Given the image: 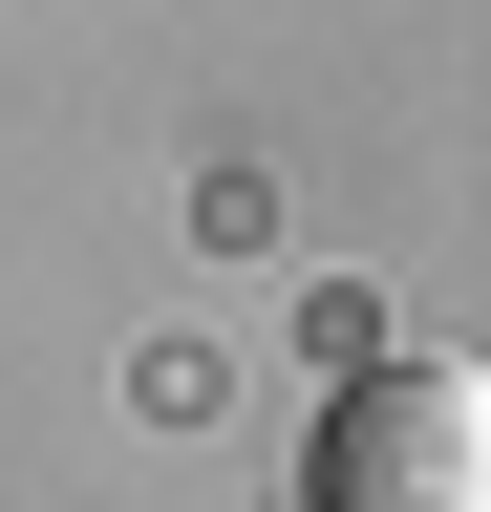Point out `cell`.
<instances>
[{"label":"cell","mask_w":491,"mask_h":512,"mask_svg":"<svg viewBox=\"0 0 491 512\" xmlns=\"http://www.w3.org/2000/svg\"><path fill=\"white\" fill-rule=\"evenodd\" d=\"M299 512H491V363H363L299 427Z\"/></svg>","instance_id":"1"}]
</instances>
